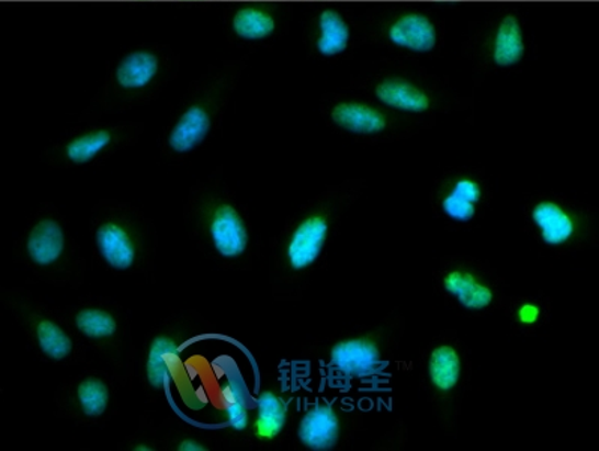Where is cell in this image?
<instances>
[{
  "label": "cell",
  "instance_id": "6da1fadb",
  "mask_svg": "<svg viewBox=\"0 0 599 451\" xmlns=\"http://www.w3.org/2000/svg\"><path fill=\"white\" fill-rule=\"evenodd\" d=\"M362 196L360 182L334 187L305 203L276 234L271 250L274 290L303 286L319 267L344 215Z\"/></svg>",
  "mask_w": 599,
  "mask_h": 451
},
{
  "label": "cell",
  "instance_id": "7a4b0ae2",
  "mask_svg": "<svg viewBox=\"0 0 599 451\" xmlns=\"http://www.w3.org/2000/svg\"><path fill=\"white\" fill-rule=\"evenodd\" d=\"M471 352L456 332H442L423 348L419 384L443 428L454 430L471 382Z\"/></svg>",
  "mask_w": 599,
  "mask_h": 451
},
{
  "label": "cell",
  "instance_id": "3957f363",
  "mask_svg": "<svg viewBox=\"0 0 599 451\" xmlns=\"http://www.w3.org/2000/svg\"><path fill=\"white\" fill-rule=\"evenodd\" d=\"M524 221L532 238L554 253L581 250L597 239L594 210L561 194L533 196L525 205Z\"/></svg>",
  "mask_w": 599,
  "mask_h": 451
},
{
  "label": "cell",
  "instance_id": "277c9868",
  "mask_svg": "<svg viewBox=\"0 0 599 451\" xmlns=\"http://www.w3.org/2000/svg\"><path fill=\"white\" fill-rule=\"evenodd\" d=\"M434 286L448 303L471 316L488 315L507 300L500 275L472 256L443 258L434 271Z\"/></svg>",
  "mask_w": 599,
  "mask_h": 451
},
{
  "label": "cell",
  "instance_id": "5b68a950",
  "mask_svg": "<svg viewBox=\"0 0 599 451\" xmlns=\"http://www.w3.org/2000/svg\"><path fill=\"white\" fill-rule=\"evenodd\" d=\"M405 323L397 316L354 335L341 337L328 352V365L349 381H371L381 376L393 360Z\"/></svg>",
  "mask_w": 599,
  "mask_h": 451
},
{
  "label": "cell",
  "instance_id": "8992f818",
  "mask_svg": "<svg viewBox=\"0 0 599 451\" xmlns=\"http://www.w3.org/2000/svg\"><path fill=\"white\" fill-rule=\"evenodd\" d=\"M195 227L211 253L224 261L238 262L250 253V226L230 199H207L195 217Z\"/></svg>",
  "mask_w": 599,
  "mask_h": 451
},
{
  "label": "cell",
  "instance_id": "52a82bcc",
  "mask_svg": "<svg viewBox=\"0 0 599 451\" xmlns=\"http://www.w3.org/2000/svg\"><path fill=\"white\" fill-rule=\"evenodd\" d=\"M488 201L487 185L471 173L445 178L431 191V208L436 217L454 226L474 223L484 213Z\"/></svg>",
  "mask_w": 599,
  "mask_h": 451
},
{
  "label": "cell",
  "instance_id": "ba28073f",
  "mask_svg": "<svg viewBox=\"0 0 599 451\" xmlns=\"http://www.w3.org/2000/svg\"><path fill=\"white\" fill-rule=\"evenodd\" d=\"M95 246L103 261L114 271L128 272L137 266L142 241L129 222L110 217L98 222Z\"/></svg>",
  "mask_w": 599,
  "mask_h": 451
},
{
  "label": "cell",
  "instance_id": "9c48e42d",
  "mask_svg": "<svg viewBox=\"0 0 599 451\" xmlns=\"http://www.w3.org/2000/svg\"><path fill=\"white\" fill-rule=\"evenodd\" d=\"M346 421L341 411L328 402L313 405L297 425V440L312 451H332L341 444L346 435Z\"/></svg>",
  "mask_w": 599,
  "mask_h": 451
},
{
  "label": "cell",
  "instance_id": "30bf717a",
  "mask_svg": "<svg viewBox=\"0 0 599 451\" xmlns=\"http://www.w3.org/2000/svg\"><path fill=\"white\" fill-rule=\"evenodd\" d=\"M24 253L36 270H55L69 253L67 232L56 218H39L29 230L26 243H24Z\"/></svg>",
  "mask_w": 599,
  "mask_h": 451
},
{
  "label": "cell",
  "instance_id": "8fae6325",
  "mask_svg": "<svg viewBox=\"0 0 599 451\" xmlns=\"http://www.w3.org/2000/svg\"><path fill=\"white\" fill-rule=\"evenodd\" d=\"M187 337L182 332L165 331L155 337L146 349L145 369L146 384L154 392H162L167 377L171 373V363L177 359Z\"/></svg>",
  "mask_w": 599,
  "mask_h": 451
},
{
  "label": "cell",
  "instance_id": "7c38bea8",
  "mask_svg": "<svg viewBox=\"0 0 599 451\" xmlns=\"http://www.w3.org/2000/svg\"><path fill=\"white\" fill-rule=\"evenodd\" d=\"M331 121L338 128L357 136H378L389 127L385 113L360 101H342L334 105Z\"/></svg>",
  "mask_w": 599,
  "mask_h": 451
},
{
  "label": "cell",
  "instance_id": "4fadbf2b",
  "mask_svg": "<svg viewBox=\"0 0 599 451\" xmlns=\"http://www.w3.org/2000/svg\"><path fill=\"white\" fill-rule=\"evenodd\" d=\"M388 36L394 46L418 53L431 52L438 43V32L433 22L427 15L417 12L395 20L389 26Z\"/></svg>",
  "mask_w": 599,
  "mask_h": 451
},
{
  "label": "cell",
  "instance_id": "5bb4252c",
  "mask_svg": "<svg viewBox=\"0 0 599 451\" xmlns=\"http://www.w3.org/2000/svg\"><path fill=\"white\" fill-rule=\"evenodd\" d=\"M211 128V113L203 105H191L171 128L167 145L174 154H189L205 142Z\"/></svg>",
  "mask_w": 599,
  "mask_h": 451
},
{
  "label": "cell",
  "instance_id": "9a60e30c",
  "mask_svg": "<svg viewBox=\"0 0 599 451\" xmlns=\"http://www.w3.org/2000/svg\"><path fill=\"white\" fill-rule=\"evenodd\" d=\"M289 420L287 402L274 390L260 393L256 401V420L252 422V435L257 441L276 440Z\"/></svg>",
  "mask_w": 599,
  "mask_h": 451
},
{
  "label": "cell",
  "instance_id": "2e32d148",
  "mask_svg": "<svg viewBox=\"0 0 599 451\" xmlns=\"http://www.w3.org/2000/svg\"><path fill=\"white\" fill-rule=\"evenodd\" d=\"M374 95L394 111L426 113L431 109V99L421 88L405 79H386L374 89Z\"/></svg>",
  "mask_w": 599,
  "mask_h": 451
},
{
  "label": "cell",
  "instance_id": "e0dca14e",
  "mask_svg": "<svg viewBox=\"0 0 599 451\" xmlns=\"http://www.w3.org/2000/svg\"><path fill=\"white\" fill-rule=\"evenodd\" d=\"M160 71V58L149 50H136L128 53L117 65L116 77L117 84L125 91H138L148 87L150 81L157 77Z\"/></svg>",
  "mask_w": 599,
  "mask_h": 451
},
{
  "label": "cell",
  "instance_id": "ac0fdd59",
  "mask_svg": "<svg viewBox=\"0 0 599 451\" xmlns=\"http://www.w3.org/2000/svg\"><path fill=\"white\" fill-rule=\"evenodd\" d=\"M491 56L497 67H512L523 58V32L516 15H507L497 27Z\"/></svg>",
  "mask_w": 599,
  "mask_h": 451
},
{
  "label": "cell",
  "instance_id": "d6986e66",
  "mask_svg": "<svg viewBox=\"0 0 599 451\" xmlns=\"http://www.w3.org/2000/svg\"><path fill=\"white\" fill-rule=\"evenodd\" d=\"M552 306L538 295H524L508 303L509 320L517 331L532 332L547 324Z\"/></svg>",
  "mask_w": 599,
  "mask_h": 451
},
{
  "label": "cell",
  "instance_id": "ffe728a7",
  "mask_svg": "<svg viewBox=\"0 0 599 451\" xmlns=\"http://www.w3.org/2000/svg\"><path fill=\"white\" fill-rule=\"evenodd\" d=\"M75 324L77 330L86 339L97 341V343H108L120 335V320L105 308H81L76 313Z\"/></svg>",
  "mask_w": 599,
  "mask_h": 451
},
{
  "label": "cell",
  "instance_id": "44dd1931",
  "mask_svg": "<svg viewBox=\"0 0 599 451\" xmlns=\"http://www.w3.org/2000/svg\"><path fill=\"white\" fill-rule=\"evenodd\" d=\"M319 38L316 41L317 52L326 58L340 55L349 47L350 30L348 23L336 10H324L319 15Z\"/></svg>",
  "mask_w": 599,
  "mask_h": 451
},
{
  "label": "cell",
  "instance_id": "7402d4cb",
  "mask_svg": "<svg viewBox=\"0 0 599 451\" xmlns=\"http://www.w3.org/2000/svg\"><path fill=\"white\" fill-rule=\"evenodd\" d=\"M34 336L39 351L53 361L67 360L75 349L68 332L48 318H39L34 323Z\"/></svg>",
  "mask_w": 599,
  "mask_h": 451
},
{
  "label": "cell",
  "instance_id": "603a6c76",
  "mask_svg": "<svg viewBox=\"0 0 599 451\" xmlns=\"http://www.w3.org/2000/svg\"><path fill=\"white\" fill-rule=\"evenodd\" d=\"M231 27L239 38L259 41L268 38L276 30L275 19L260 8L246 7L235 12Z\"/></svg>",
  "mask_w": 599,
  "mask_h": 451
},
{
  "label": "cell",
  "instance_id": "cb8c5ba5",
  "mask_svg": "<svg viewBox=\"0 0 599 451\" xmlns=\"http://www.w3.org/2000/svg\"><path fill=\"white\" fill-rule=\"evenodd\" d=\"M77 408L86 418H100L109 409L110 392L108 384L101 377L88 376L77 384Z\"/></svg>",
  "mask_w": 599,
  "mask_h": 451
},
{
  "label": "cell",
  "instance_id": "d4e9b609",
  "mask_svg": "<svg viewBox=\"0 0 599 451\" xmlns=\"http://www.w3.org/2000/svg\"><path fill=\"white\" fill-rule=\"evenodd\" d=\"M113 134L109 129H93L69 140L65 146V157L75 165H86L95 160L101 153L112 145Z\"/></svg>",
  "mask_w": 599,
  "mask_h": 451
},
{
  "label": "cell",
  "instance_id": "484cf974",
  "mask_svg": "<svg viewBox=\"0 0 599 451\" xmlns=\"http://www.w3.org/2000/svg\"><path fill=\"white\" fill-rule=\"evenodd\" d=\"M227 392L226 404H224L227 425L235 432H246L250 428V406H248L244 382L238 377L228 382Z\"/></svg>",
  "mask_w": 599,
  "mask_h": 451
},
{
  "label": "cell",
  "instance_id": "4316f807",
  "mask_svg": "<svg viewBox=\"0 0 599 451\" xmlns=\"http://www.w3.org/2000/svg\"><path fill=\"white\" fill-rule=\"evenodd\" d=\"M178 450L181 451H206L207 447L203 446L202 442L193 440V438H185L179 442Z\"/></svg>",
  "mask_w": 599,
  "mask_h": 451
},
{
  "label": "cell",
  "instance_id": "83f0119b",
  "mask_svg": "<svg viewBox=\"0 0 599 451\" xmlns=\"http://www.w3.org/2000/svg\"><path fill=\"white\" fill-rule=\"evenodd\" d=\"M134 451H152V449L145 444H138V447H134Z\"/></svg>",
  "mask_w": 599,
  "mask_h": 451
}]
</instances>
